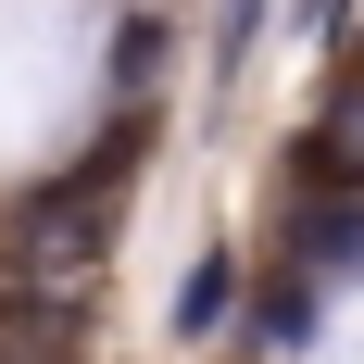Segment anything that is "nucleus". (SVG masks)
Listing matches in <instances>:
<instances>
[{
    "label": "nucleus",
    "instance_id": "nucleus-1",
    "mask_svg": "<svg viewBox=\"0 0 364 364\" xmlns=\"http://www.w3.org/2000/svg\"><path fill=\"white\" fill-rule=\"evenodd\" d=\"M139 139H151V126L126 113V126H113V139L88 151V164H75L63 188H38L26 214H13V239H26L38 264H88V239H101V188H126V164H139Z\"/></svg>",
    "mask_w": 364,
    "mask_h": 364
},
{
    "label": "nucleus",
    "instance_id": "nucleus-2",
    "mask_svg": "<svg viewBox=\"0 0 364 364\" xmlns=\"http://www.w3.org/2000/svg\"><path fill=\"white\" fill-rule=\"evenodd\" d=\"M289 252H301V264H364V188H339V201H314Z\"/></svg>",
    "mask_w": 364,
    "mask_h": 364
},
{
    "label": "nucleus",
    "instance_id": "nucleus-3",
    "mask_svg": "<svg viewBox=\"0 0 364 364\" xmlns=\"http://www.w3.org/2000/svg\"><path fill=\"white\" fill-rule=\"evenodd\" d=\"M226 301H239V264L201 252V264H188V289H176V327H188V339H214V327H226Z\"/></svg>",
    "mask_w": 364,
    "mask_h": 364
},
{
    "label": "nucleus",
    "instance_id": "nucleus-4",
    "mask_svg": "<svg viewBox=\"0 0 364 364\" xmlns=\"http://www.w3.org/2000/svg\"><path fill=\"white\" fill-rule=\"evenodd\" d=\"M314 176H364V88L339 101V126L314 139Z\"/></svg>",
    "mask_w": 364,
    "mask_h": 364
}]
</instances>
